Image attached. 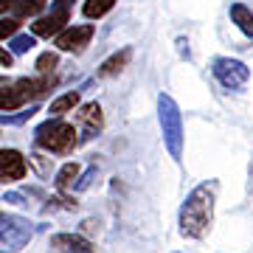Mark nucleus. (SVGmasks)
I'll return each instance as SVG.
<instances>
[{"instance_id":"1","label":"nucleus","mask_w":253,"mask_h":253,"mask_svg":"<svg viewBox=\"0 0 253 253\" xmlns=\"http://www.w3.org/2000/svg\"><path fill=\"white\" fill-rule=\"evenodd\" d=\"M214 203H217V180H206L189 191L180 206V234L186 239H203L214 225Z\"/></svg>"},{"instance_id":"2","label":"nucleus","mask_w":253,"mask_h":253,"mask_svg":"<svg viewBox=\"0 0 253 253\" xmlns=\"http://www.w3.org/2000/svg\"><path fill=\"white\" fill-rule=\"evenodd\" d=\"M79 132H76V126L62 121V118H48L45 124L37 126L34 132V144L40 149H45L48 155H71L79 144Z\"/></svg>"},{"instance_id":"3","label":"nucleus","mask_w":253,"mask_h":253,"mask_svg":"<svg viewBox=\"0 0 253 253\" xmlns=\"http://www.w3.org/2000/svg\"><path fill=\"white\" fill-rule=\"evenodd\" d=\"M158 121H161V132H163V144L169 149L174 161H183V113L177 107V101L169 93L158 96Z\"/></svg>"},{"instance_id":"4","label":"nucleus","mask_w":253,"mask_h":253,"mask_svg":"<svg viewBox=\"0 0 253 253\" xmlns=\"http://www.w3.org/2000/svg\"><path fill=\"white\" fill-rule=\"evenodd\" d=\"M31 236H34V228L26 219L0 211V253H20L31 242Z\"/></svg>"},{"instance_id":"5","label":"nucleus","mask_w":253,"mask_h":253,"mask_svg":"<svg viewBox=\"0 0 253 253\" xmlns=\"http://www.w3.org/2000/svg\"><path fill=\"white\" fill-rule=\"evenodd\" d=\"M211 73H214V79H217L225 90H239L245 82L251 79L248 65L239 62V59H231V56H214V59H211Z\"/></svg>"},{"instance_id":"6","label":"nucleus","mask_w":253,"mask_h":253,"mask_svg":"<svg viewBox=\"0 0 253 253\" xmlns=\"http://www.w3.org/2000/svg\"><path fill=\"white\" fill-rule=\"evenodd\" d=\"M71 6H73V0H56L48 14H42L37 23H31V31H34V37H56L62 28H68Z\"/></svg>"},{"instance_id":"7","label":"nucleus","mask_w":253,"mask_h":253,"mask_svg":"<svg viewBox=\"0 0 253 253\" xmlns=\"http://www.w3.org/2000/svg\"><path fill=\"white\" fill-rule=\"evenodd\" d=\"M93 34H96V26H71V28H62L59 34L54 37V45L59 51H71V54H82L84 48L90 45Z\"/></svg>"},{"instance_id":"8","label":"nucleus","mask_w":253,"mask_h":253,"mask_svg":"<svg viewBox=\"0 0 253 253\" xmlns=\"http://www.w3.org/2000/svg\"><path fill=\"white\" fill-rule=\"evenodd\" d=\"M76 124H79L82 138H96L104 129V116H101V104L99 101H90V104H82L79 113H76Z\"/></svg>"},{"instance_id":"9","label":"nucleus","mask_w":253,"mask_h":253,"mask_svg":"<svg viewBox=\"0 0 253 253\" xmlns=\"http://www.w3.org/2000/svg\"><path fill=\"white\" fill-rule=\"evenodd\" d=\"M28 172L26 158L17 149H0V183H17Z\"/></svg>"},{"instance_id":"10","label":"nucleus","mask_w":253,"mask_h":253,"mask_svg":"<svg viewBox=\"0 0 253 253\" xmlns=\"http://www.w3.org/2000/svg\"><path fill=\"white\" fill-rule=\"evenodd\" d=\"M54 84H56V79H54V73L51 76H42V79H20L14 87H17L20 93H23V99H42L45 93H51L54 90Z\"/></svg>"},{"instance_id":"11","label":"nucleus","mask_w":253,"mask_h":253,"mask_svg":"<svg viewBox=\"0 0 253 253\" xmlns=\"http://www.w3.org/2000/svg\"><path fill=\"white\" fill-rule=\"evenodd\" d=\"M51 245L59 253H96V248L87 239H82L79 234H56L51 239Z\"/></svg>"},{"instance_id":"12","label":"nucleus","mask_w":253,"mask_h":253,"mask_svg":"<svg viewBox=\"0 0 253 253\" xmlns=\"http://www.w3.org/2000/svg\"><path fill=\"white\" fill-rule=\"evenodd\" d=\"M129 59H132V48H121V51H116L113 56H107V59L101 62L99 76H116V73H121L126 65H129Z\"/></svg>"},{"instance_id":"13","label":"nucleus","mask_w":253,"mask_h":253,"mask_svg":"<svg viewBox=\"0 0 253 253\" xmlns=\"http://www.w3.org/2000/svg\"><path fill=\"white\" fill-rule=\"evenodd\" d=\"M231 20L239 26V31H242V34L253 37V11L248 9L245 3H234V6H231Z\"/></svg>"},{"instance_id":"14","label":"nucleus","mask_w":253,"mask_h":253,"mask_svg":"<svg viewBox=\"0 0 253 253\" xmlns=\"http://www.w3.org/2000/svg\"><path fill=\"white\" fill-rule=\"evenodd\" d=\"M76 104H79V93H76V90L62 93L59 99L51 101V110H48V113H51L54 118H62L65 113H73V107H76Z\"/></svg>"},{"instance_id":"15","label":"nucleus","mask_w":253,"mask_h":253,"mask_svg":"<svg viewBox=\"0 0 253 253\" xmlns=\"http://www.w3.org/2000/svg\"><path fill=\"white\" fill-rule=\"evenodd\" d=\"M76 180H79V163H65L62 169L56 172V189L59 191H68L76 186Z\"/></svg>"},{"instance_id":"16","label":"nucleus","mask_w":253,"mask_h":253,"mask_svg":"<svg viewBox=\"0 0 253 253\" xmlns=\"http://www.w3.org/2000/svg\"><path fill=\"white\" fill-rule=\"evenodd\" d=\"M26 104L23 93L17 87H0V113H11V110H20Z\"/></svg>"},{"instance_id":"17","label":"nucleus","mask_w":253,"mask_h":253,"mask_svg":"<svg viewBox=\"0 0 253 253\" xmlns=\"http://www.w3.org/2000/svg\"><path fill=\"white\" fill-rule=\"evenodd\" d=\"M113 6H116V0H84L82 14H84L87 20H99V17H104Z\"/></svg>"},{"instance_id":"18","label":"nucleus","mask_w":253,"mask_h":253,"mask_svg":"<svg viewBox=\"0 0 253 253\" xmlns=\"http://www.w3.org/2000/svg\"><path fill=\"white\" fill-rule=\"evenodd\" d=\"M48 0H17V6L11 11H17V17H34V14H42Z\"/></svg>"},{"instance_id":"19","label":"nucleus","mask_w":253,"mask_h":253,"mask_svg":"<svg viewBox=\"0 0 253 253\" xmlns=\"http://www.w3.org/2000/svg\"><path fill=\"white\" fill-rule=\"evenodd\" d=\"M56 65H59V56H56L54 51H45V54L37 56V71L42 73V76H51Z\"/></svg>"},{"instance_id":"20","label":"nucleus","mask_w":253,"mask_h":253,"mask_svg":"<svg viewBox=\"0 0 253 253\" xmlns=\"http://www.w3.org/2000/svg\"><path fill=\"white\" fill-rule=\"evenodd\" d=\"M34 45H37V40H34V37H28V34L14 37V40H11V51H14V54H26V51H31Z\"/></svg>"},{"instance_id":"21","label":"nucleus","mask_w":253,"mask_h":253,"mask_svg":"<svg viewBox=\"0 0 253 253\" xmlns=\"http://www.w3.org/2000/svg\"><path fill=\"white\" fill-rule=\"evenodd\" d=\"M17 28H20V20L17 17L0 20V40H9V37H14V34H17Z\"/></svg>"},{"instance_id":"22","label":"nucleus","mask_w":253,"mask_h":253,"mask_svg":"<svg viewBox=\"0 0 253 253\" xmlns=\"http://www.w3.org/2000/svg\"><path fill=\"white\" fill-rule=\"evenodd\" d=\"M11 62H14V56H11L6 48H0V68H9Z\"/></svg>"},{"instance_id":"23","label":"nucleus","mask_w":253,"mask_h":253,"mask_svg":"<svg viewBox=\"0 0 253 253\" xmlns=\"http://www.w3.org/2000/svg\"><path fill=\"white\" fill-rule=\"evenodd\" d=\"M17 6V0H0V14H6V11H11Z\"/></svg>"}]
</instances>
